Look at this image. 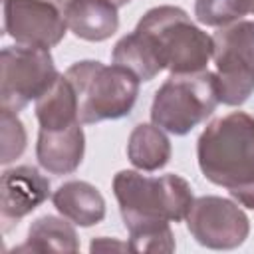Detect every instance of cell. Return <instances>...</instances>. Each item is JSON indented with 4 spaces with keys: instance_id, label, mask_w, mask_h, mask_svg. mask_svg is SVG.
I'll return each instance as SVG.
<instances>
[{
    "instance_id": "6da1fadb",
    "label": "cell",
    "mask_w": 254,
    "mask_h": 254,
    "mask_svg": "<svg viewBox=\"0 0 254 254\" xmlns=\"http://www.w3.org/2000/svg\"><path fill=\"white\" fill-rule=\"evenodd\" d=\"M202 175L228 192L254 183V117L232 111L212 119L196 141Z\"/></svg>"
},
{
    "instance_id": "7a4b0ae2",
    "label": "cell",
    "mask_w": 254,
    "mask_h": 254,
    "mask_svg": "<svg viewBox=\"0 0 254 254\" xmlns=\"http://www.w3.org/2000/svg\"><path fill=\"white\" fill-rule=\"evenodd\" d=\"M135 32L151 48L163 69L171 73L204 71L214 54V40L190 22L179 6H155L147 10Z\"/></svg>"
},
{
    "instance_id": "3957f363",
    "label": "cell",
    "mask_w": 254,
    "mask_h": 254,
    "mask_svg": "<svg viewBox=\"0 0 254 254\" xmlns=\"http://www.w3.org/2000/svg\"><path fill=\"white\" fill-rule=\"evenodd\" d=\"M113 194L125 228L151 220L183 222L194 200L190 185L175 173L147 177L139 171H119L113 177Z\"/></svg>"
},
{
    "instance_id": "277c9868",
    "label": "cell",
    "mask_w": 254,
    "mask_h": 254,
    "mask_svg": "<svg viewBox=\"0 0 254 254\" xmlns=\"http://www.w3.org/2000/svg\"><path fill=\"white\" fill-rule=\"evenodd\" d=\"M77 93L79 121L93 125L121 119L131 113L139 95V77L123 65H105L97 60L75 62L65 69Z\"/></svg>"
},
{
    "instance_id": "5b68a950",
    "label": "cell",
    "mask_w": 254,
    "mask_h": 254,
    "mask_svg": "<svg viewBox=\"0 0 254 254\" xmlns=\"http://www.w3.org/2000/svg\"><path fill=\"white\" fill-rule=\"evenodd\" d=\"M220 103L214 71L171 73L157 89L151 105V121L171 135H187L206 121Z\"/></svg>"
},
{
    "instance_id": "8992f818",
    "label": "cell",
    "mask_w": 254,
    "mask_h": 254,
    "mask_svg": "<svg viewBox=\"0 0 254 254\" xmlns=\"http://www.w3.org/2000/svg\"><path fill=\"white\" fill-rule=\"evenodd\" d=\"M212 40L220 103L238 107L254 93V20L222 26Z\"/></svg>"
},
{
    "instance_id": "52a82bcc",
    "label": "cell",
    "mask_w": 254,
    "mask_h": 254,
    "mask_svg": "<svg viewBox=\"0 0 254 254\" xmlns=\"http://www.w3.org/2000/svg\"><path fill=\"white\" fill-rule=\"evenodd\" d=\"M0 69V107L14 113L42 97L60 77L50 50L20 44L2 48Z\"/></svg>"
},
{
    "instance_id": "ba28073f",
    "label": "cell",
    "mask_w": 254,
    "mask_h": 254,
    "mask_svg": "<svg viewBox=\"0 0 254 254\" xmlns=\"http://www.w3.org/2000/svg\"><path fill=\"white\" fill-rule=\"evenodd\" d=\"M185 222L192 238L212 250H234L250 234V220L238 202L214 194L194 198Z\"/></svg>"
},
{
    "instance_id": "9c48e42d",
    "label": "cell",
    "mask_w": 254,
    "mask_h": 254,
    "mask_svg": "<svg viewBox=\"0 0 254 254\" xmlns=\"http://www.w3.org/2000/svg\"><path fill=\"white\" fill-rule=\"evenodd\" d=\"M67 30L64 12L48 0H4V32L20 46L50 50Z\"/></svg>"
},
{
    "instance_id": "30bf717a",
    "label": "cell",
    "mask_w": 254,
    "mask_h": 254,
    "mask_svg": "<svg viewBox=\"0 0 254 254\" xmlns=\"http://www.w3.org/2000/svg\"><path fill=\"white\" fill-rule=\"evenodd\" d=\"M50 179L36 167L20 165L6 169L0 177V216L4 230L8 224H18L24 216L36 210L50 196Z\"/></svg>"
},
{
    "instance_id": "8fae6325",
    "label": "cell",
    "mask_w": 254,
    "mask_h": 254,
    "mask_svg": "<svg viewBox=\"0 0 254 254\" xmlns=\"http://www.w3.org/2000/svg\"><path fill=\"white\" fill-rule=\"evenodd\" d=\"M83 123L60 129H40L36 143V159L40 167L52 175H69L77 171L85 153Z\"/></svg>"
},
{
    "instance_id": "7c38bea8",
    "label": "cell",
    "mask_w": 254,
    "mask_h": 254,
    "mask_svg": "<svg viewBox=\"0 0 254 254\" xmlns=\"http://www.w3.org/2000/svg\"><path fill=\"white\" fill-rule=\"evenodd\" d=\"M52 202L62 216L77 226H93L105 218V198L87 181H67L52 194Z\"/></svg>"
},
{
    "instance_id": "4fadbf2b",
    "label": "cell",
    "mask_w": 254,
    "mask_h": 254,
    "mask_svg": "<svg viewBox=\"0 0 254 254\" xmlns=\"http://www.w3.org/2000/svg\"><path fill=\"white\" fill-rule=\"evenodd\" d=\"M117 10L111 0H75L64 16L73 36L87 42H103L119 28Z\"/></svg>"
},
{
    "instance_id": "5bb4252c",
    "label": "cell",
    "mask_w": 254,
    "mask_h": 254,
    "mask_svg": "<svg viewBox=\"0 0 254 254\" xmlns=\"http://www.w3.org/2000/svg\"><path fill=\"white\" fill-rule=\"evenodd\" d=\"M79 250V238L75 228L67 222V218H60L54 214H44L36 218L28 228V238L24 244L12 248L10 252H58V254H73Z\"/></svg>"
},
{
    "instance_id": "9a60e30c",
    "label": "cell",
    "mask_w": 254,
    "mask_h": 254,
    "mask_svg": "<svg viewBox=\"0 0 254 254\" xmlns=\"http://www.w3.org/2000/svg\"><path fill=\"white\" fill-rule=\"evenodd\" d=\"M171 141L155 123H139L127 141V159L137 171L153 173L171 161Z\"/></svg>"
},
{
    "instance_id": "2e32d148",
    "label": "cell",
    "mask_w": 254,
    "mask_h": 254,
    "mask_svg": "<svg viewBox=\"0 0 254 254\" xmlns=\"http://www.w3.org/2000/svg\"><path fill=\"white\" fill-rule=\"evenodd\" d=\"M36 117L40 129H60L81 123L77 93L65 73L60 75L54 85L42 97L36 99Z\"/></svg>"
},
{
    "instance_id": "e0dca14e",
    "label": "cell",
    "mask_w": 254,
    "mask_h": 254,
    "mask_svg": "<svg viewBox=\"0 0 254 254\" xmlns=\"http://www.w3.org/2000/svg\"><path fill=\"white\" fill-rule=\"evenodd\" d=\"M111 58H113V64L133 71L139 77V81H151L163 71V65L159 64V60L135 30L123 36L115 44Z\"/></svg>"
},
{
    "instance_id": "ac0fdd59",
    "label": "cell",
    "mask_w": 254,
    "mask_h": 254,
    "mask_svg": "<svg viewBox=\"0 0 254 254\" xmlns=\"http://www.w3.org/2000/svg\"><path fill=\"white\" fill-rule=\"evenodd\" d=\"M131 252H175V236L169 220H151L127 228Z\"/></svg>"
},
{
    "instance_id": "d6986e66",
    "label": "cell",
    "mask_w": 254,
    "mask_h": 254,
    "mask_svg": "<svg viewBox=\"0 0 254 254\" xmlns=\"http://www.w3.org/2000/svg\"><path fill=\"white\" fill-rule=\"evenodd\" d=\"M252 14V0H196L194 16L202 26L222 28Z\"/></svg>"
},
{
    "instance_id": "ffe728a7",
    "label": "cell",
    "mask_w": 254,
    "mask_h": 254,
    "mask_svg": "<svg viewBox=\"0 0 254 254\" xmlns=\"http://www.w3.org/2000/svg\"><path fill=\"white\" fill-rule=\"evenodd\" d=\"M0 141H2V151H0L2 165H10L12 161H16L26 151V143H28L26 127L20 121L18 113L2 107H0Z\"/></svg>"
},
{
    "instance_id": "44dd1931",
    "label": "cell",
    "mask_w": 254,
    "mask_h": 254,
    "mask_svg": "<svg viewBox=\"0 0 254 254\" xmlns=\"http://www.w3.org/2000/svg\"><path fill=\"white\" fill-rule=\"evenodd\" d=\"M89 250L91 252H107V250H131L129 248V242H119V240H109L105 236H99V238H93L91 244H89Z\"/></svg>"
},
{
    "instance_id": "7402d4cb",
    "label": "cell",
    "mask_w": 254,
    "mask_h": 254,
    "mask_svg": "<svg viewBox=\"0 0 254 254\" xmlns=\"http://www.w3.org/2000/svg\"><path fill=\"white\" fill-rule=\"evenodd\" d=\"M228 194H230L238 204H242V206L254 210V183H252V185H246V187H240V189H236V190H230Z\"/></svg>"
},
{
    "instance_id": "603a6c76",
    "label": "cell",
    "mask_w": 254,
    "mask_h": 254,
    "mask_svg": "<svg viewBox=\"0 0 254 254\" xmlns=\"http://www.w3.org/2000/svg\"><path fill=\"white\" fill-rule=\"evenodd\" d=\"M48 2L56 4V6H58V8L62 10V12H65V10H67V8H69V6H71V4L75 2V0H48Z\"/></svg>"
},
{
    "instance_id": "cb8c5ba5",
    "label": "cell",
    "mask_w": 254,
    "mask_h": 254,
    "mask_svg": "<svg viewBox=\"0 0 254 254\" xmlns=\"http://www.w3.org/2000/svg\"><path fill=\"white\" fill-rule=\"evenodd\" d=\"M111 2H113V4L117 6V8H121V6H127V4L131 2V0H111Z\"/></svg>"
},
{
    "instance_id": "d4e9b609",
    "label": "cell",
    "mask_w": 254,
    "mask_h": 254,
    "mask_svg": "<svg viewBox=\"0 0 254 254\" xmlns=\"http://www.w3.org/2000/svg\"><path fill=\"white\" fill-rule=\"evenodd\" d=\"M252 16H254V0H252Z\"/></svg>"
}]
</instances>
